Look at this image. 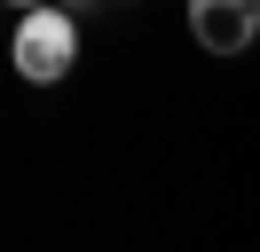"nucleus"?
Masks as SVG:
<instances>
[{
  "label": "nucleus",
  "instance_id": "f257e3e1",
  "mask_svg": "<svg viewBox=\"0 0 260 252\" xmlns=\"http://www.w3.org/2000/svg\"><path fill=\"white\" fill-rule=\"evenodd\" d=\"M8 63H16L24 87H63L79 71V16L40 0V8H16V40H8Z\"/></svg>",
  "mask_w": 260,
  "mask_h": 252
},
{
  "label": "nucleus",
  "instance_id": "7ed1b4c3",
  "mask_svg": "<svg viewBox=\"0 0 260 252\" xmlns=\"http://www.w3.org/2000/svg\"><path fill=\"white\" fill-rule=\"evenodd\" d=\"M0 8H40V0H0Z\"/></svg>",
  "mask_w": 260,
  "mask_h": 252
},
{
  "label": "nucleus",
  "instance_id": "f03ea898",
  "mask_svg": "<svg viewBox=\"0 0 260 252\" xmlns=\"http://www.w3.org/2000/svg\"><path fill=\"white\" fill-rule=\"evenodd\" d=\"M181 16L205 55H244L260 40V0H181Z\"/></svg>",
  "mask_w": 260,
  "mask_h": 252
},
{
  "label": "nucleus",
  "instance_id": "20e7f679",
  "mask_svg": "<svg viewBox=\"0 0 260 252\" xmlns=\"http://www.w3.org/2000/svg\"><path fill=\"white\" fill-rule=\"evenodd\" d=\"M111 8H134V0H111Z\"/></svg>",
  "mask_w": 260,
  "mask_h": 252
}]
</instances>
